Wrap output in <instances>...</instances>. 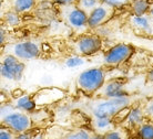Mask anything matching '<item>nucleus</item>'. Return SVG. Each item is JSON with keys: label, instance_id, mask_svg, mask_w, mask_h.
I'll return each mask as SVG.
<instances>
[{"label": "nucleus", "instance_id": "obj_1", "mask_svg": "<svg viewBox=\"0 0 153 139\" xmlns=\"http://www.w3.org/2000/svg\"><path fill=\"white\" fill-rule=\"evenodd\" d=\"M131 104H132V99L130 95L123 96V97L103 98L92 105L91 113L96 118H101V117L113 118L121 109L131 106Z\"/></svg>", "mask_w": 153, "mask_h": 139}, {"label": "nucleus", "instance_id": "obj_2", "mask_svg": "<svg viewBox=\"0 0 153 139\" xmlns=\"http://www.w3.org/2000/svg\"><path fill=\"white\" fill-rule=\"evenodd\" d=\"M105 83V71L102 68H91L81 72L76 85L85 94H94Z\"/></svg>", "mask_w": 153, "mask_h": 139}, {"label": "nucleus", "instance_id": "obj_3", "mask_svg": "<svg viewBox=\"0 0 153 139\" xmlns=\"http://www.w3.org/2000/svg\"><path fill=\"white\" fill-rule=\"evenodd\" d=\"M1 124L7 127L10 132L21 134L27 132L30 129L32 126V119L25 112L12 109L11 112L1 116Z\"/></svg>", "mask_w": 153, "mask_h": 139}, {"label": "nucleus", "instance_id": "obj_4", "mask_svg": "<svg viewBox=\"0 0 153 139\" xmlns=\"http://www.w3.org/2000/svg\"><path fill=\"white\" fill-rule=\"evenodd\" d=\"M60 12L63 20L74 30H83L88 28V13L76 4L61 6Z\"/></svg>", "mask_w": 153, "mask_h": 139}, {"label": "nucleus", "instance_id": "obj_5", "mask_svg": "<svg viewBox=\"0 0 153 139\" xmlns=\"http://www.w3.org/2000/svg\"><path fill=\"white\" fill-rule=\"evenodd\" d=\"M134 54V48L131 44L119 43L104 53L103 62L108 66H119Z\"/></svg>", "mask_w": 153, "mask_h": 139}, {"label": "nucleus", "instance_id": "obj_6", "mask_svg": "<svg viewBox=\"0 0 153 139\" xmlns=\"http://www.w3.org/2000/svg\"><path fill=\"white\" fill-rule=\"evenodd\" d=\"M7 52L8 54H12L21 61L33 60L41 54V48L37 42L23 41L9 45Z\"/></svg>", "mask_w": 153, "mask_h": 139}, {"label": "nucleus", "instance_id": "obj_7", "mask_svg": "<svg viewBox=\"0 0 153 139\" xmlns=\"http://www.w3.org/2000/svg\"><path fill=\"white\" fill-rule=\"evenodd\" d=\"M102 48V40L99 35L96 34H87L82 35L74 43V51L76 55L80 57H91L97 54Z\"/></svg>", "mask_w": 153, "mask_h": 139}, {"label": "nucleus", "instance_id": "obj_8", "mask_svg": "<svg viewBox=\"0 0 153 139\" xmlns=\"http://www.w3.org/2000/svg\"><path fill=\"white\" fill-rule=\"evenodd\" d=\"M2 79L18 82L22 79L26 65L12 54H6L2 60Z\"/></svg>", "mask_w": 153, "mask_h": 139}, {"label": "nucleus", "instance_id": "obj_9", "mask_svg": "<svg viewBox=\"0 0 153 139\" xmlns=\"http://www.w3.org/2000/svg\"><path fill=\"white\" fill-rule=\"evenodd\" d=\"M115 9L109 4L100 2L88 13V28L97 29L107 23L114 15Z\"/></svg>", "mask_w": 153, "mask_h": 139}, {"label": "nucleus", "instance_id": "obj_10", "mask_svg": "<svg viewBox=\"0 0 153 139\" xmlns=\"http://www.w3.org/2000/svg\"><path fill=\"white\" fill-rule=\"evenodd\" d=\"M124 82L121 79H111L109 82H105L103 86L101 87L98 93L102 98H114L128 96L129 93L126 92L124 87Z\"/></svg>", "mask_w": 153, "mask_h": 139}, {"label": "nucleus", "instance_id": "obj_11", "mask_svg": "<svg viewBox=\"0 0 153 139\" xmlns=\"http://www.w3.org/2000/svg\"><path fill=\"white\" fill-rule=\"evenodd\" d=\"M32 97L35 99L37 106H43L56 103L59 99L63 98L65 97V93L60 88L49 87V88H43V90H39L38 93H36L35 96H32Z\"/></svg>", "mask_w": 153, "mask_h": 139}, {"label": "nucleus", "instance_id": "obj_12", "mask_svg": "<svg viewBox=\"0 0 153 139\" xmlns=\"http://www.w3.org/2000/svg\"><path fill=\"white\" fill-rule=\"evenodd\" d=\"M130 23L138 32L143 34H153V18L150 15H132L130 18Z\"/></svg>", "mask_w": 153, "mask_h": 139}, {"label": "nucleus", "instance_id": "obj_13", "mask_svg": "<svg viewBox=\"0 0 153 139\" xmlns=\"http://www.w3.org/2000/svg\"><path fill=\"white\" fill-rule=\"evenodd\" d=\"M144 118H146V115H144L143 108L140 106H134V107H130L129 114L124 121L128 124L129 127L138 128L140 125L144 123Z\"/></svg>", "mask_w": 153, "mask_h": 139}, {"label": "nucleus", "instance_id": "obj_14", "mask_svg": "<svg viewBox=\"0 0 153 139\" xmlns=\"http://www.w3.org/2000/svg\"><path fill=\"white\" fill-rule=\"evenodd\" d=\"M16 108L18 109V110L25 112V113H32L37 108V104H36V101L32 96L21 95L19 97H17Z\"/></svg>", "mask_w": 153, "mask_h": 139}, {"label": "nucleus", "instance_id": "obj_15", "mask_svg": "<svg viewBox=\"0 0 153 139\" xmlns=\"http://www.w3.org/2000/svg\"><path fill=\"white\" fill-rule=\"evenodd\" d=\"M151 4L150 0H132L129 6L132 15H149Z\"/></svg>", "mask_w": 153, "mask_h": 139}, {"label": "nucleus", "instance_id": "obj_16", "mask_svg": "<svg viewBox=\"0 0 153 139\" xmlns=\"http://www.w3.org/2000/svg\"><path fill=\"white\" fill-rule=\"evenodd\" d=\"M93 127L96 129L97 132L99 134H104V132H109L113 129L114 126V121L112 118H105V117H101V118H96L93 117Z\"/></svg>", "mask_w": 153, "mask_h": 139}, {"label": "nucleus", "instance_id": "obj_17", "mask_svg": "<svg viewBox=\"0 0 153 139\" xmlns=\"http://www.w3.org/2000/svg\"><path fill=\"white\" fill-rule=\"evenodd\" d=\"M12 6V10L18 13L27 12L35 7L36 0H10Z\"/></svg>", "mask_w": 153, "mask_h": 139}, {"label": "nucleus", "instance_id": "obj_18", "mask_svg": "<svg viewBox=\"0 0 153 139\" xmlns=\"http://www.w3.org/2000/svg\"><path fill=\"white\" fill-rule=\"evenodd\" d=\"M138 139H153V124L143 123L138 127L137 130Z\"/></svg>", "mask_w": 153, "mask_h": 139}, {"label": "nucleus", "instance_id": "obj_19", "mask_svg": "<svg viewBox=\"0 0 153 139\" xmlns=\"http://www.w3.org/2000/svg\"><path fill=\"white\" fill-rule=\"evenodd\" d=\"M99 4L100 0H76V6L80 9H82L84 12H87V13H89L93 8H96Z\"/></svg>", "mask_w": 153, "mask_h": 139}, {"label": "nucleus", "instance_id": "obj_20", "mask_svg": "<svg viewBox=\"0 0 153 139\" xmlns=\"http://www.w3.org/2000/svg\"><path fill=\"white\" fill-rule=\"evenodd\" d=\"M84 63H85V59H84L83 57L74 55V57H69V59H67L65 62V65L69 68H74L82 66Z\"/></svg>", "mask_w": 153, "mask_h": 139}, {"label": "nucleus", "instance_id": "obj_21", "mask_svg": "<svg viewBox=\"0 0 153 139\" xmlns=\"http://www.w3.org/2000/svg\"><path fill=\"white\" fill-rule=\"evenodd\" d=\"M4 21L7 24L11 26H18L20 23V17H19V13L18 12H16L15 10H11V11L7 12L6 15H4Z\"/></svg>", "mask_w": 153, "mask_h": 139}, {"label": "nucleus", "instance_id": "obj_22", "mask_svg": "<svg viewBox=\"0 0 153 139\" xmlns=\"http://www.w3.org/2000/svg\"><path fill=\"white\" fill-rule=\"evenodd\" d=\"M90 137L91 135L89 132L84 130V129H79V130H74V132L68 134L63 139H90Z\"/></svg>", "mask_w": 153, "mask_h": 139}, {"label": "nucleus", "instance_id": "obj_23", "mask_svg": "<svg viewBox=\"0 0 153 139\" xmlns=\"http://www.w3.org/2000/svg\"><path fill=\"white\" fill-rule=\"evenodd\" d=\"M131 1H132V0H100V2L105 4H109V6L113 7L114 9L126 7V6H129Z\"/></svg>", "mask_w": 153, "mask_h": 139}, {"label": "nucleus", "instance_id": "obj_24", "mask_svg": "<svg viewBox=\"0 0 153 139\" xmlns=\"http://www.w3.org/2000/svg\"><path fill=\"white\" fill-rule=\"evenodd\" d=\"M103 139H124V134L121 130H115L111 129L109 132L102 134Z\"/></svg>", "mask_w": 153, "mask_h": 139}, {"label": "nucleus", "instance_id": "obj_25", "mask_svg": "<svg viewBox=\"0 0 153 139\" xmlns=\"http://www.w3.org/2000/svg\"><path fill=\"white\" fill-rule=\"evenodd\" d=\"M143 112H144L146 116L153 117V98L146 103V105L143 107Z\"/></svg>", "mask_w": 153, "mask_h": 139}, {"label": "nucleus", "instance_id": "obj_26", "mask_svg": "<svg viewBox=\"0 0 153 139\" xmlns=\"http://www.w3.org/2000/svg\"><path fill=\"white\" fill-rule=\"evenodd\" d=\"M52 1L56 4H58L59 7H61V6H68V4H76V0H52Z\"/></svg>", "mask_w": 153, "mask_h": 139}, {"label": "nucleus", "instance_id": "obj_27", "mask_svg": "<svg viewBox=\"0 0 153 139\" xmlns=\"http://www.w3.org/2000/svg\"><path fill=\"white\" fill-rule=\"evenodd\" d=\"M0 139H13V136L9 130H0Z\"/></svg>", "mask_w": 153, "mask_h": 139}, {"label": "nucleus", "instance_id": "obj_28", "mask_svg": "<svg viewBox=\"0 0 153 139\" xmlns=\"http://www.w3.org/2000/svg\"><path fill=\"white\" fill-rule=\"evenodd\" d=\"M13 139H32V136L27 132H21V134H17L13 137Z\"/></svg>", "mask_w": 153, "mask_h": 139}, {"label": "nucleus", "instance_id": "obj_29", "mask_svg": "<svg viewBox=\"0 0 153 139\" xmlns=\"http://www.w3.org/2000/svg\"><path fill=\"white\" fill-rule=\"evenodd\" d=\"M6 41V34H4V30L0 29V45H2Z\"/></svg>", "mask_w": 153, "mask_h": 139}, {"label": "nucleus", "instance_id": "obj_30", "mask_svg": "<svg viewBox=\"0 0 153 139\" xmlns=\"http://www.w3.org/2000/svg\"><path fill=\"white\" fill-rule=\"evenodd\" d=\"M146 79L150 83H153V68H151L149 72H148V75H146Z\"/></svg>", "mask_w": 153, "mask_h": 139}, {"label": "nucleus", "instance_id": "obj_31", "mask_svg": "<svg viewBox=\"0 0 153 139\" xmlns=\"http://www.w3.org/2000/svg\"><path fill=\"white\" fill-rule=\"evenodd\" d=\"M90 139H103V136L102 134H99V132H96L90 137Z\"/></svg>", "mask_w": 153, "mask_h": 139}, {"label": "nucleus", "instance_id": "obj_32", "mask_svg": "<svg viewBox=\"0 0 153 139\" xmlns=\"http://www.w3.org/2000/svg\"><path fill=\"white\" fill-rule=\"evenodd\" d=\"M149 15H151V17H152V18H153V4H151V8H150Z\"/></svg>", "mask_w": 153, "mask_h": 139}, {"label": "nucleus", "instance_id": "obj_33", "mask_svg": "<svg viewBox=\"0 0 153 139\" xmlns=\"http://www.w3.org/2000/svg\"><path fill=\"white\" fill-rule=\"evenodd\" d=\"M0 79H2V63L0 62Z\"/></svg>", "mask_w": 153, "mask_h": 139}, {"label": "nucleus", "instance_id": "obj_34", "mask_svg": "<svg viewBox=\"0 0 153 139\" xmlns=\"http://www.w3.org/2000/svg\"><path fill=\"white\" fill-rule=\"evenodd\" d=\"M1 9H2V0H0V11H1Z\"/></svg>", "mask_w": 153, "mask_h": 139}, {"label": "nucleus", "instance_id": "obj_35", "mask_svg": "<svg viewBox=\"0 0 153 139\" xmlns=\"http://www.w3.org/2000/svg\"><path fill=\"white\" fill-rule=\"evenodd\" d=\"M152 124H153V123H152Z\"/></svg>", "mask_w": 153, "mask_h": 139}]
</instances>
